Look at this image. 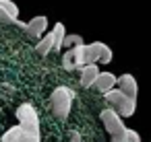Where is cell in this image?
I'll list each match as a JSON object with an SVG mask.
<instances>
[{"instance_id":"ba28073f","label":"cell","mask_w":151,"mask_h":142,"mask_svg":"<svg viewBox=\"0 0 151 142\" xmlns=\"http://www.w3.org/2000/svg\"><path fill=\"white\" fill-rule=\"evenodd\" d=\"M46 29H48V17L46 15H37L27 23V35H31L35 39H42L46 35Z\"/></svg>"},{"instance_id":"8992f818","label":"cell","mask_w":151,"mask_h":142,"mask_svg":"<svg viewBox=\"0 0 151 142\" xmlns=\"http://www.w3.org/2000/svg\"><path fill=\"white\" fill-rule=\"evenodd\" d=\"M0 23L4 25H17L27 31V23L19 21V6L13 0H0Z\"/></svg>"},{"instance_id":"e0dca14e","label":"cell","mask_w":151,"mask_h":142,"mask_svg":"<svg viewBox=\"0 0 151 142\" xmlns=\"http://www.w3.org/2000/svg\"><path fill=\"white\" fill-rule=\"evenodd\" d=\"M126 142H141V136H139V132L137 130H126Z\"/></svg>"},{"instance_id":"4fadbf2b","label":"cell","mask_w":151,"mask_h":142,"mask_svg":"<svg viewBox=\"0 0 151 142\" xmlns=\"http://www.w3.org/2000/svg\"><path fill=\"white\" fill-rule=\"evenodd\" d=\"M52 35H54V52H60V48L64 45V37H66V29H64V25L60 21L54 25Z\"/></svg>"},{"instance_id":"9c48e42d","label":"cell","mask_w":151,"mask_h":142,"mask_svg":"<svg viewBox=\"0 0 151 142\" xmlns=\"http://www.w3.org/2000/svg\"><path fill=\"white\" fill-rule=\"evenodd\" d=\"M116 87H118L126 97H130V99H134V101H137L139 87H137V80H134V76H132V74H122V76H118Z\"/></svg>"},{"instance_id":"9a60e30c","label":"cell","mask_w":151,"mask_h":142,"mask_svg":"<svg viewBox=\"0 0 151 142\" xmlns=\"http://www.w3.org/2000/svg\"><path fill=\"white\" fill-rule=\"evenodd\" d=\"M79 45H83V37H81V35H68V33H66V37H64V45H62V48L75 50V48H79Z\"/></svg>"},{"instance_id":"ac0fdd59","label":"cell","mask_w":151,"mask_h":142,"mask_svg":"<svg viewBox=\"0 0 151 142\" xmlns=\"http://www.w3.org/2000/svg\"><path fill=\"white\" fill-rule=\"evenodd\" d=\"M70 138H73L70 142H81V134H79V132H73V134H70Z\"/></svg>"},{"instance_id":"52a82bcc","label":"cell","mask_w":151,"mask_h":142,"mask_svg":"<svg viewBox=\"0 0 151 142\" xmlns=\"http://www.w3.org/2000/svg\"><path fill=\"white\" fill-rule=\"evenodd\" d=\"M2 142H40L42 140V136L40 134H33V132H29V130H25L23 126H13V128H9L4 134H2V138H0Z\"/></svg>"},{"instance_id":"5b68a950","label":"cell","mask_w":151,"mask_h":142,"mask_svg":"<svg viewBox=\"0 0 151 142\" xmlns=\"http://www.w3.org/2000/svg\"><path fill=\"white\" fill-rule=\"evenodd\" d=\"M17 119H19V126H23L25 130L40 134V117H37V111L31 103H23L17 107Z\"/></svg>"},{"instance_id":"5bb4252c","label":"cell","mask_w":151,"mask_h":142,"mask_svg":"<svg viewBox=\"0 0 151 142\" xmlns=\"http://www.w3.org/2000/svg\"><path fill=\"white\" fill-rule=\"evenodd\" d=\"M95 43H97L99 62H101V64H110V62H112V56H114V54H112V50H110V48H108L104 41H95Z\"/></svg>"},{"instance_id":"2e32d148","label":"cell","mask_w":151,"mask_h":142,"mask_svg":"<svg viewBox=\"0 0 151 142\" xmlns=\"http://www.w3.org/2000/svg\"><path fill=\"white\" fill-rule=\"evenodd\" d=\"M62 68H64V70H77V62H75L73 50H68V52L62 56Z\"/></svg>"},{"instance_id":"277c9868","label":"cell","mask_w":151,"mask_h":142,"mask_svg":"<svg viewBox=\"0 0 151 142\" xmlns=\"http://www.w3.org/2000/svg\"><path fill=\"white\" fill-rule=\"evenodd\" d=\"M75 54V62H77V70L85 68V66H91V64H97L99 62V54H97V43H83L79 48L73 50Z\"/></svg>"},{"instance_id":"3957f363","label":"cell","mask_w":151,"mask_h":142,"mask_svg":"<svg viewBox=\"0 0 151 142\" xmlns=\"http://www.w3.org/2000/svg\"><path fill=\"white\" fill-rule=\"evenodd\" d=\"M99 119H101V124H104V128L108 130V134H110V138H122V136H126V126H124V121H122V117L114 111V109H110V107H106L101 113H99Z\"/></svg>"},{"instance_id":"30bf717a","label":"cell","mask_w":151,"mask_h":142,"mask_svg":"<svg viewBox=\"0 0 151 142\" xmlns=\"http://www.w3.org/2000/svg\"><path fill=\"white\" fill-rule=\"evenodd\" d=\"M116 82H118V78L112 74V72H99V76H97V80L93 82V87L91 89H95V91H99V93H108V91H112L114 87H116Z\"/></svg>"},{"instance_id":"8fae6325","label":"cell","mask_w":151,"mask_h":142,"mask_svg":"<svg viewBox=\"0 0 151 142\" xmlns=\"http://www.w3.org/2000/svg\"><path fill=\"white\" fill-rule=\"evenodd\" d=\"M79 72H81V78H79V82H81V87H83V89H91V87H93V82H95V80H97V76H99L97 64L85 66V68H81Z\"/></svg>"},{"instance_id":"6da1fadb","label":"cell","mask_w":151,"mask_h":142,"mask_svg":"<svg viewBox=\"0 0 151 142\" xmlns=\"http://www.w3.org/2000/svg\"><path fill=\"white\" fill-rule=\"evenodd\" d=\"M73 101H75V91L68 87H58L50 95V105H52V111L58 119H66L70 115Z\"/></svg>"},{"instance_id":"7a4b0ae2","label":"cell","mask_w":151,"mask_h":142,"mask_svg":"<svg viewBox=\"0 0 151 142\" xmlns=\"http://www.w3.org/2000/svg\"><path fill=\"white\" fill-rule=\"evenodd\" d=\"M104 97H106L110 109H114L122 119H124V117H130V115L134 113V109H137V101L130 99V97H126L120 89H112V91H108Z\"/></svg>"},{"instance_id":"7c38bea8","label":"cell","mask_w":151,"mask_h":142,"mask_svg":"<svg viewBox=\"0 0 151 142\" xmlns=\"http://www.w3.org/2000/svg\"><path fill=\"white\" fill-rule=\"evenodd\" d=\"M35 52L40 54V56H48L50 52H54V35H52V31L50 33H46L37 43H35Z\"/></svg>"}]
</instances>
